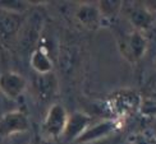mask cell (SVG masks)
Returning a JSON list of instances; mask_svg holds the SVG:
<instances>
[{
  "label": "cell",
  "mask_w": 156,
  "mask_h": 144,
  "mask_svg": "<svg viewBox=\"0 0 156 144\" xmlns=\"http://www.w3.org/2000/svg\"><path fill=\"white\" fill-rule=\"evenodd\" d=\"M142 106V97L133 89H122L113 93L106 102V107L114 119H122L131 116Z\"/></svg>",
  "instance_id": "obj_1"
},
{
  "label": "cell",
  "mask_w": 156,
  "mask_h": 144,
  "mask_svg": "<svg viewBox=\"0 0 156 144\" xmlns=\"http://www.w3.org/2000/svg\"><path fill=\"white\" fill-rule=\"evenodd\" d=\"M124 120L122 119H114V117H109V119H104L101 121H97L84 130V133L76 140L77 144H91L95 142H99L104 138L113 135L118 130L123 128Z\"/></svg>",
  "instance_id": "obj_2"
},
{
  "label": "cell",
  "mask_w": 156,
  "mask_h": 144,
  "mask_svg": "<svg viewBox=\"0 0 156 144\" xmlns=\"http://www.w3.org/2000/svg\"><path fill=\"white\" fill-rule=\"evenodd\" d=\"M68 116L69 115L67 110L64 108V106H62L59 103L51 105L42 121V133L45 138L54 140L62 136L67 125Z\"/></svg>",
  "instance_id": "obj_3"
},
{
  "label": "cell",
  "mask_w": 156,
  "mask_h": 144,
  "mask_svg": "<svg viewBox=\"0 0 156 144\" xmlns=\"http://www.w3.org/2000/svg\"><path fill=\"white\" fill-rule=\"evenodd\" d=\"M119 50L123 57L129 63H137L147 51V38L144 32L133 29L119 42Z\"/></svg>",
  "instance_id": "obj_4"
},
{
  "label": "cell",
  "mask_w": 156,
  "mask_h": 144,
  "mask_svg": "<svg viewBox=\"0 0 156 144\" xmlns=\"http://www.w3.org/2000/svg\"><path fill=\"white\" fill-rule=\"evenodd\" d=\"M30 129V120L21 111H10L0 119V138L21 134Z\"/></svg>",
  "instance_id": "obj_5"
},
{
  "label": "cell",
  "mask_w": 156,
  "mask_h": 144,
  "mask_svg": "<svg viewBox=\"0 0 156 144\" xmlns=\"http://www.w3.org/2000/svg\"><path fill=\"white\" fill-rule=\"evenodd\" d=\"M27 88L26 78L17 71H4L0 74V92L10 100H18Z\"/></svg>",
  "instance_id": "obj_6"
},
{
  "label": "cell",
  "mask_w": 156,
  "mask_h": 144,
  "mask_svg": "<svg viewBox=\"0 0 156 144\" xmlns=\"http://www.w3.org/2000/svg\"><path fill=\"white\" fill-rule=\"evenodd\" d=\"M91 122H92V117L90 115L81 111H74L68 116L67 125L62 135L63 139L66 142H76L91 125Z\"/></svg>",
  "instance_id": "obj_7"
},
{
  "label": "cell",
  "mask_w": 156,
  "mask_h": 144,
  "mask_svg": "<svg viewBox=\"0 0 156 144\" xmlns=\"http://www.w3.org/2000/svg\"><path fill=\"white\" fill-rule=\"evenodd\" d=\"M23 14L14 13L0 8V38L3 41H9L18 36L23 26Z\"/></svg>",
  "instance_id": "obj_8"
},
{
  "label": "cell",
  "mask_w": 156,
  "mask_h": 144,
  "mask_svg": "<svg viewBox=\"0 0 156 144\" xmlns=\"http://www.w3.org/2000/svg\"><path fill=\"white\" fill-rule=\"evenodd\" d=\"M127 17L133 26V29L141 31L144 33L151 27L154 21V14L146 8L144 3L129 5L127 9Z\"/></svg>",
  "instance_id": "obj_9"
},
{
  "label": "cell",
  "mask_w": 156,
  "mask_h": 144,
  "mask_svg": "<svg viewBox=\"0 0 156 144\" xmlns=\"http://www.w3.org/2000/svg\"><path fill=\"white\" fill-rule=\"evenodd\" d=\"M58 88H59V83H58V78L54 73L37 75L35 79V89L36 93L41 101L48 102L51 101L58 93Z\"/></svg>",
  "instance_id": "obj_10"
},
{
  "label": "cell",
  "mask_w": 156,
  "mask_h": 144,
  "mask_svg": "<svg viewBox=\"0 0 156 144\" xmlns=\"http://www.w3.org/2000/svg\"><path fill=\"white\" fill-rule=\"evenodd\" d=\"M76 19L82 27L87 29H97L104 24L99 8L96 5L82 4L76 10Z\"/></svg>",
  "instance_id": "obj_11"
},
{
  "label": "cell",
  "mask_w": 156,
  "mask_h": 144,
  "mask_svg": "<svg viewBox=\"0 0 156 144\" xmlns=\"http://www.w3.org/2000/svg\"><path fill=\"white\" fill-rule=\"evenodd\" d=\"M30 65L37 75L53 73L54 63L50 57L49 50L45 46H37L30 55Z\"/></svg>",
  "instance_id": "obj_12"
},
{
  "label": "cell",
  "mask_w": 156,
  "mask_h": 144,
  "mask_svg": "<svg viewBox=\"0 0 156 144\" xmlns=\"http://www.w3.org/2000/svg\"><path fill=\"white\" fill-rule=\"evenodd\" d=\"M123 4L124 3L120 0H102V2H100L97 8H99L100 15L102 18V23L114 21L120 14Z\"/></svg>",
  "instance_id": "obj_13"
},
{
  "label": "cell",
  "mask_w": 156,
  "mask_h": 144,
  "mask_svg": "<svg viewBox=\"0 0 156 144\" xmlns=\"http://www.w3.org/2000/svg\"><path fill=\"white\" fill-rule=\"evenodd\" d=\"M131 144H154V138L145 134H136L131 138Z\"/></svg>",
  "instance_id": "obj_14"
},
{
  "label": "cell",
  "mask_w": 156,
  "mask_h": 144,
  "mask_svg": "<svg viewBox=\"0 0 156 144\" xmlns=\"http://www.w3.org/2000/svg\"><path fill=\"white\" fill-rule=\"evenodd\" d=\"M144 4H145L146 8L152 13V14L156 13V0H152V2H144Z\"/></svg>",
  "instance_id": "obj_15"
},
{
  "label": "cell",
  "mask_w": 156,
  "mask_h": 144,
  "mask_svg": "<svg viewBox=\"0 0 156 144\" xmlns=\"http://www.w3.org/2000/svg\"><path fill=\"white\" fill-rule=\"evenodd\" d=\"M40 144H55L54 143V140L53 139H49V138H44L41 142H40Z\"/></svg>",
  "instance_id": "obj_16"
},
{
  "label": "cell",
  "mask_w": 156,
  "mask_h": 144,
  "mask_svg": "<svg viewBox=\"0 0 156 144\" xmlns=\"http://www.w3.org/2000/svg\"><path fill=\"white\" fill-rule=\"evenodd\" d=\"M154 144H156V138H154Z\"/></svg>",
  "instance_id": "obj_17"
}]
</instances>
